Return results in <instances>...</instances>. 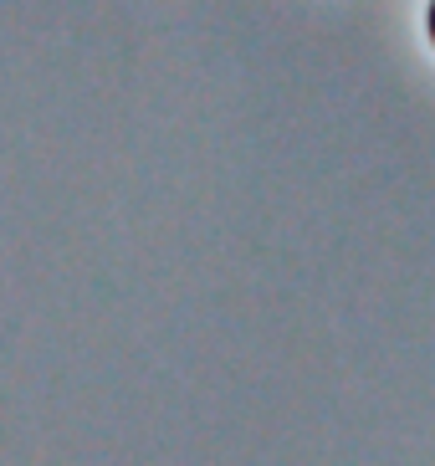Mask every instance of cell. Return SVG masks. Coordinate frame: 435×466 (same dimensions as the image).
<instances>
[{
  "label": "cell",
  "mask_w": 435,
  "mask_h": 466,
  "mask_svg": "<svg viewBox=\"0 0 435 466\" xmlns=\"http://www.w3.org/2000/svg\"><path fill=\"white\" fill-rule=\"evenodd\" d=\"M425 31H430V42H435V0H430V11H425Z\"/></svg>",
  "instance_id": "cell-1"
}]
</instances>
